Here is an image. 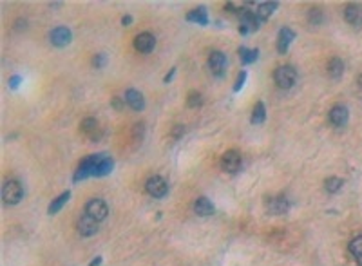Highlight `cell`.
<instances>
[{
	"instance_id": "6da1fadb",
	"label": "cell",
	"mask_w": 362,
	"mask_h": 266,
	"mask_svg": "<svg viewBox=\"0 0 362 266\" xmlns=\"http://www.w3.org/2000/svg\"><path fill=\"white\" fill-rule=\"evenodd\" d=\"M273 82L279 89H292L297 82V71L292 65H281L273 73Z\"/></svg>"
},
{
	"instance_id": "7a4b0ae2",
	"label": "cell",
	"mask_w": 362,
	"mask_h": 266,
	"mask_svg": "<svg viewBox=\"0 0 362 266\" xmlns=\"http://www.w3.org/2000/svg\"><path fill=\"white\" fill-rule=\"evenodd\" d=\"M24 198V188L16 179H7L2 188V199L5 205H18Z\"/></svg>"
},
{
	"instance_id": "3957f363",
	"label": "cell",
	"mask_w": 362,
	"mask_h": 266,
	"mask_svg": "<svg viewBox=\"0 0 362 266\" xmlns=\"http://www.w3.org/2000/svg\"><path fill=\"white\" fill-rule=\"evenodd\" d=\"M100 160V154H95V156H87L85 160H82V163L76 168V174H74V181H82V179H87V177L95 176V167L96 163Z\"/></svg>"
},
{
	"instance_id": "277c9868",
	"label": "cell",
	"mask_w": 362,
	"mask_h": 266,
	"mask_svg": "<svg viewBox=\"0 0 362 266\" xmlns=\"http://www.w3.org/2000/svg\"><path fill=\"white\" fill-rule=\"evenodd\" d=\"M85 214L91 215V217L96 221H103L105 217L109 215V207H107V203H105L103 199L95 198L85 205Z\"/></svg>"
},
{
	"instance_id": "5b68a950",
	"label": "cell",
	"mask_w": 362,
	"mask_h": 266,
	"mask_svg": "<svg viewBox=\"0 0 362 266\" xmlns=\"http://www.w3.org/2000/svg\"><path fill=\"white\" fill-rule=\"evenodd\" d=\"M221 168L228 174H236L239 168H241V154L236 151V149H230L226 151L221 158Z\"/></svg>"
},
{
	"instance_id": "8992f818",
	"label": "cell",
	"mask_w": 362,
	"mask_h": 266,
	"mask_svg": "<svg viewBox=\"0 0 362 266\" xmlns=\"http://www.w3.org/2000/svg\"><path fill=\"white\" fill-rule=\"evenodd\" d=\"M145 190H147L153 198L159 199V198H165V196H167L168 185L161 176H153V177H149L147 183H145Z\"/></svg>"
},
{
	"instance_id": "52a82bcc",
	"label": "cell",
	"mask_w": 362,
	"mask_h": 266,
	"mask_svg": "<svg viewBox=\"0 0 362 266\" xmlns=\"http://www.w3.org/2000/svg\"><path fill=\"white\" fill-rule=\"evenodd\" d=\"M208 69L210 73L214 74L215 78H221L226 71V56L225 53L221 51H212L208 54Z\"/></svg>"
},
{
	"instance_id": "ba28073f",
	"label": "cell",
	"mask_w": 362,
	"mask_h": 266,
	"mask_svg": "<svg viewBox=\"0 0 362 266\" xmlns=\"http://www.w3.org/2000/svg\"><path fill=\"white\" fill-rule=\"evenodd\" d=\"M290 209V201L284 196H272V198L266 199V210L268 214L272 215H281L286 214Z\"/></svg>"
},
{
	"instance_id": "9c48e42d",
	"label": "cell",
	"mask_w": 362,
	"mask_h": 266,
	"mask_svg": "<svg viewBox=\"0 0 362 266\" xmlns=\"http://www.w3.org/2000/svg\"><path fill=\"white\" fill-rule=\"evenodd\" d=\"M156 47V38H154L153 33H140L136 38H134V49L138 53H143V54H149V53L154 51Z\"/></svg>"
},
{
	"instance_id": "30bf717a",
	"label": "cell",
	"mask_w": 362,
	"mask_h": 266,
	"mask_svg": "<svg viewBox=\"0 0 362 266\" xmlns=\"http://www.w3.org/2000/svg\"><path fill=\"white\" fill-rule=\"evenodd\" d=\"M49 40L54 47H65L73 40V33L69 27H54L49 35Z\"/></svg>"
},
{
	"instance_id": "8fae6325",
	"label": "cell",
	"mask_w": 362,
	"mask_h": 266,
	"mask_svg": "<svg viewBox=\"0 0 362 266\" xmlns=\"http://www.w3.org/2000/svg\"><path fill=\"white\" fill-rule=\"evenodd\" d=\"M78 232L80 235H84V237H91V235H95L96 232H98V228H100V221L93 219L91 215L84 214L82 217L78 219Z\"/></svg>"
},
{
	"instance_id": "7c38bea8",
	"label": "cell",
	"mask_w": 362,
	"mask_h": 266,
	"mask_svg": "<svg viewBox=\"0 0 362 266\" xmlns=\"http://www.w3.org/2000/svg\"><path fill=\"white\" fill-rule=\"evenodd\" d=\"M348 120H350V110H348L346 105H333L330 110V121L333 123L335 127H342L346 125Z\"/></svg>"
},
{
	"instance_id": "4fadbf2b",
	"label": "cell",
	"mask_w": 362,
	"mask_h": 266,
	"mask_svg": "<svg viewBox=\"0 0 362 266\" xmlns=\"http://www.w3.org/2000/svg\"><path fill=\"white\" fill-rule=\"evenodd\" d=\"M125 102L127 105L134 110H143L145 109V98H143V94L136 89H127L125 91Z\"/></svg>"
},
{
	"instance_id": "5bb4252c",
	"label": "cell",
	"mask_w": 362,
	"mask_h": 266,
	"mask_svg": "<svg viewBox=\"0 0 362 266\" xmlns=\"http://www.w3.org/2000/svg\"><path fill=\"white\" fill-rule=\"evenodd\" d=\"M294 31L290 29V27H283L281 31H279V38H277V51L281 53V54H284V53L290 49V44L294 42Z\"/></svg>"
},
{
	"instance_id": "9a60e30c",
	"label": "cell",
	"mask_w": 362,
	"mask_h": 266,
	"mask_svg": "<svg viewBox=\"0 0 362 266\" xmlns=\"http://www.w3.org/2000/svg\"><path fill=\"white\" fill-rule=\"evenodd\" d=\"M344 18H346L348 24H352L353 27H361L362 26V11L359 5L355 4H350L346 5V9H344Z\"/></svg>"
},
{
	"instance_id": "2e32d148",
	"label": "cell",
	"mask_w": 362,
	"mask_h": 266,
	"mask_svg": "<svg viewBox=\"0 0 362 266\" xmlns=\"http://www.w3.org/2000/svg\"><path fill=\"white\" fill-rule=\"evenodd\" d=\"M194 212L201 217H207V215H212L215 212L214 205L208 198H198L194 201Z\"/></svg>"
},
{
	"instance_id": "e0dca14e",
	"label": "cell",
	"mask_w": 362,
	"mask_h": 266,
	"mask_svg": "<svg viewBox=\"0 0 362 266\" xmlns=\"http://www.w3.org/2000/svg\"><path fill=\"white\" fill-rule=\"evenodd\" d=\"M112 167H114V161H112L109 156L100 154V160H98V163H96V167H95V176L96 177L107 176V174H110Z\"/></svg>"
},
{
	"instance_id": "ac0fdd59",
	"label": "cell",
	"mask_w": 362,
	"mask_h": 266,
	"mask_svg": "<svg viewBox=\"0 0 362 266\" xmlns=\"http://www.w3.org/2000/svg\"><path fill=\"white\" fill-rule=\"evenodd\" d=\"M82 131L87 136H91L93 140H100V125H98V120L96 118H85L82 121Z\"/></svg>"
},
{
	"instance_id": "d6986e66",
	"label": "cell",
	"mask_w": 362,
	"mask_h": 266,
	"mask_svg": "<svg viewBox=\"0 0 362 266\" xmlns=\"http://www.w3.org/2000/svg\"><path fill=\"white\" fill-rule=\"evenodd\" d=\"M187 20L196 22V24H203V26H205V24H208V13H207V9L203 5H200V7H196V9L187 13Z\"/></svg>"
},
{
	"instance_id": "ffe728a7",
	"label": "cell",
	"mask_w": 362,
	"mask_h": 266,
	"mask_svg": "<svg viewBox=\"0 0 362 266\" xmlns=\"http://www.w3.org/2000/svg\"><path fill=\"white\" fill-rule=\"evenodd\" d=\"M277 2H262V4L258 5V13H256V16H258L259 22H264L268 18V16L272 15L273 11L277 9Z\"/></svg>"
},
{
	"instance_id": "44dd1931",
	"label": "cell",
	"mask_w": 362,
	"mask_h": 266,
	"mask_svg": "<svg viewBox=\"0 0 362 266\" xmlns=\"http://www.w3.org/2000/svg\"><path fill=\"white\" fill-rule=\"evenodd\" d=\"M342 73H344V63H342L341 58H333L328 63V74L331 78H341Z\"/></svg>"
},
{
	"instance_id": "7402d4cb",
	"label": "cell",
	"mask_w": 362,
	"mask_h": 266,
	"mask_svg": "<svg viewBox=\"0 0 362 266\" xmlns=\"http://www.w3.org/2000/svg\"><path fill=\"white\" fill-rule=\"evenodd\" d=\"M69 194H71V192H69V190H65V192L60 194V196H58V198L54 199L51 205H49V214H51V215L56 214V212H60V210L63 209V205L69 201Z\"/></svg>"
},
{
	"instance_id": "603a6c76",
	"label": "cell",
	"mask_w": 362,
	"mask_h": 266,
	"mask_svg": "<svg viewBox=\"0 0 362 266\" xmlns=\"http://www.w3.org/2000/svg\"><path fill=\"white\" fill-rule=\"evenodd\" d=\"M239 58L243 63H254L259 58L258 49H247V47H239Z\"/></svg>"
},
{
	"instance_id": "cb8c5ba5",
	"label": "cell",
	"mask_w": 362,
	"mask_h": 266,
	"mask_svg": "<svg viewBox=\"0 0 362 266\" xmlns=\"http://www.w3.org/2000/svg\"><path fill=\"white\" fill-rule=\"evenodd\" d=\"M264 120H266V107H264V104H256L252 112V123L254 125H259Z\"/></svg>"
},
{
	"instance_id": "d4e9b609",
	"label": "cell",
	"mask_w": 362,
	"mask_h": 266,
	"mask_svg": "<svg viewBox=\"0 0 362 266\" xmlns=\"http://www.w3.org/2000/svg\"><path fill=\"white\" fill-rule=\"evenodd\" d=\"M201 105H203V96H201L198 91H190L189 96H187V107H190V109H198Z\"/></svg>"
},
{
	"instance_id": "484cf974",
	"label": "cell",
	"mask_w": 362,
	"mask_h": 266,
	"mask_svg": "<svg viewBox=\"0 0 362 266\" xmlns=\"http://www.w3.org/2000/svg\"><path fill=\"white\" fill-rule=\"evenodd\" d=\"M341 187H342V179H341V177H328V179H326V183H324L326 192H330V194H335Z\"/></svg>"
},
{
	"instance_id": "4316f807",
	"label": "cell",
	"mask_w": 362,
	"mask_h": 266,
	"mask_svg": "<svg viewBox=\"0 0 362 266\" xmlns=\"http://www.w3.org/2000/svg\"><path fill=\"white\" fill-rule=\"evenodd\" d=\"M350 252H352V256L355 257V259H359V257L362 256V235H357L355 239H352V243H350Z\"/></svg>"
},
{
	"instance_id": "83f0119b",
	"label": "cell",
	"mask_w": 362,
	"mask_h": 266,
	"mask_svg": "<svg viewBox=\"0 0 362 266\" xmlns=\"http://www.w3.org/2000/svg\"><path fill=\"white\" fill-rule=\"evenodd\" d=\"M245 80H247V71H241V73L237 74V80H236V85H234V91L239 93L243 89V84H245Z\"/></svg>"
},
{
	"instance_id": "f1b7e54d",
	"label": "cell",
	"mask_w": 362,
	"mask_h": 266,
	"mask_svg": "<svg viewBox=\"0 0 362 266\" xmlns=\"http://www.w3.org/2000/svg\"><path fill=\"white\" fill-rule=\"evenodd\" d=\"M320 18H322V13H320V9H317V7L310 9V22H311V24H319Z\"/></svg>"
},
{
	"instance_id": "f546056e",
	"label": "cell",
	"mask_w": 362,
	"mask_h": 266,
	"mask_svg": "<svg viewBox=\"0 0 362 266\" xmlns=\"http://www.w3.org/2000/svg\"><path fill=\"white\" fill-rule=\"evenodd\" d=\"M105 62H107V56L102 54V53H98V54L93 58V65H95V67H103Z\"/></svg>"
},
{
	"instance_id": "4dcf8cb0",
	"label": "cell",
	"mask_w": 362,
	"mask_h": 266,
	"mask_svg": "<svg viewBox=\"0 0 362 266\" xmlns=\"http://www.w3.org/2000/svg\"><path fill=\"white\" fill-rule=\"evenodd\" d=\"M110 104H112V107H114L116 110H121V105H123V102H121V98L114 96V98L110 100Z\"/></svg>"
},
{
	"instance_id": "1f68e13d",
	"label": "cell",
	"mask_w": 362,
	"mask_h": 266,
	"mask_svg": "<svg viewBox=\"0 0 362 266\" xmlns=\"http://www.w3.org/2000/svg\"><path fill=\"white\" fill-rule=\"evenodd\" d=\"M20 82H22V78H20V76H13V78L9 80V87H11V89H18V85H20Z\"/></svg>"
},
{
	"instance_id": "d6a6232c",
	"label": "cell",
	"mask_w": 362,
	"mask_h": 266,
	"mask_svg": "<svg viewBox=\"0 0 362 266\" xmlns=\"http://www.w3.org/2000/svg\"><path fill=\"white\" fill-rule=\"evenodd\" d=\"M183 131H185V129H183V127H176V129H174V131H172V138H181V134H183Z\"/></svg>"
},
{
	"instance_id": "836d02e7",
	"label": "cell",
	"mask_w": 362,
	"mask_h": 266,
	"mask_svg": "<svg viewBox=\"0 0 362 266\" xmlns=\"http://www.w3.org/2000/svg\"><path fill=\"white\" fill-rule=\"evenodd\" d=\"M174 74H176V69H170V71H168V73H167V76H165V84H168V82H170V80H172V76H174Z\"/></svg>"
},
{
	"instance_id": "e575fe53",
	"label": "cell",
	"mask_w": 362,
	"mask_h": 266,
	"mask_svg": "<svg viewBox=\"0 0 362 266\" xmlns=\"http://www.w3.org/2000/svg\"><path fill=\"white\" fill-rule=\"evenodd\" d=\"M121 24H123V26H129V24H132V16L131 15H125L123 18H121Z\"/></svg>"
},
{
	"instance_id": "d590c367",
	"label": "cell",
	"mask_w": 362,
	"mask_h": 266,
	"mask_svg": "<svg viewBox=\"0 0 362 266\" xmlns=\"http://www.w3.org/2000/svg\"><path fill=\"white\" fill-rule=\"evenodd\" d=\"M100 265H102V257H95V259L91 261L89 266H100Z\"/></svg>"
},
{
	"instance_id": "8d00e7d4",
	"label": "cell",
	"mask_w": 362,
	"mask_h": 266,
	"mask_svg": "<svg viewBox=\"0 0 362 266\" xmlns=\"http://www.w3.org/2000/svg\"><path fill=\"white\" fill-rule=\"evenodd\" d=\"M357 263H359V266H362V256H361V257H359V259H357Z\"/></svg>"
}]
</instances>
